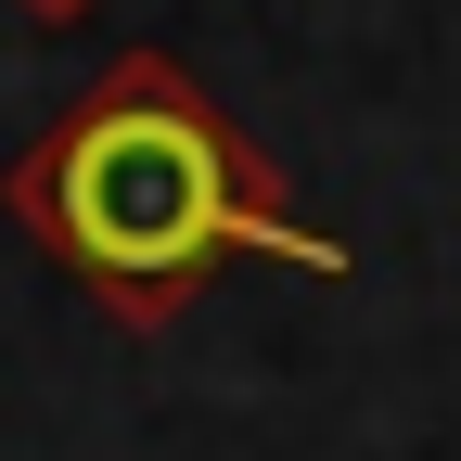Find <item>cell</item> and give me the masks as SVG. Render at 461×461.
Masks as SVG:
<instances>
[{"instance_id": "cell-1", "label": "cell", "mask_w": 461, "mask_h": 461, "mask_svg": "<svg viewBox=\"0 0 461 461\" xmlns=\"http://www.w3.org/2000/svg\"><path fill=\"white\" fill-rule=\"evenodd\" d=\"M14 205L65 244L90 282H115V295H167V282H193L230 230H244V154H230L205 115L180 90H103L65 141H51Z\"/></svg>"}]
</instances>
